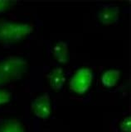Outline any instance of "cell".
I'll use <instances>...</instances> for the list:
<instances>
[{
  "label": "cell",
  "instance_id": "6da1fadb",
  "mask_svg": "<svg viewBox=\"0 0 131 132\" xmlns=\"http://www.w3.org/2000/svg\"><path fill=\"white\" fill-rule=\"evenodd\" d=\"M28 69V63L19 56H9L0 61V85L18 81Z\"/></svg>",
  "mask_w": 131,
  "mask_h": 132
},
{
  "label": "cell",
  "instance_id": "7a4b0ae2",
  "mask_svg": "<svg viewBox=\"0 0 131 132\" xmlns=\"http://www.w3.org/2000/svg\"><path fill=\"white\" fill-rule=\"evenodd\" d=\"M33 26L29 23L0 20V43H15L29 36Z\"/></svg>",
  "mask_w": 131,
  "mask_h": 132
},
{
  "label": "cell",
  "instance_id": "3957f363",
  "mask_svg": "<svg viewBox=\"0 0 131 132\" xmlns=\"http://www.w3.org/2000/svg\"><path fill=\"white\" fill-rule=\"evenodd\" d=\"M93 80V73L87 67H81L72 74L69 82L71 90L77 94H84L91 88Z\"/></svg>",
  "mask_w": 131,
  "mask_h": 132
},
{
  "label": "cell",
  "instance_id": "277c9868",
  "mask_svg": "<svg viewBox=\"0 0 131 132\" xmlns=\"http://www.w3.org/2000/svg\"><path fill=\"white\" fill-rule=\"evenodd\" d=\"M97 19L104 25L115 24L120 16V7L114 3H105L97 10Z\"/></svg>",
  "mask_w": 131,
  "mask_h": 132
},
{
  "label": "cell",
  "instance_id": "5b68a950",
  "mask_svg": "<svg viewBox=\"0 0 131 132\" xmlns=\"http://www.w3.org/2000/svg\"><path fill=\"white\" fill-rule=\"evenodd\" d=\"M32 110L38 118H47L52 111L50 95L47 93H43L37 97L32 103Z\"/></svg>",
  "mask_w": 131,
  "mask_h": 132
},
{
  "label": "cell",
  "instance_id": "8992f818",
  "mask_svg": "<svg viewBox=\"0 0 131 132\" xmlns=\"http://www.w3.org/2000/svg\"><path fill=\"white\" fill-rule=\"evenodd\" d=\"M53 56L61 64H66L69 60V45L64 40H58L53 45Z\"/></svg>",
  "mask_w": 131,
  "mask_h": 132
},
{
  "label": "cell",
  "instance_id": "52a82bcc",
  "mask_svg": "<svg viewBox=\"0 0 131 132\" xmlns=\"http://www.w3.org/2000/svg\"><path fill=\"white\" fill-rule=\"evenodd\" d=\"M48 78H49L50 85L53 89L55 90L61 89L63 87L66 81L65 73L62 68L56 67L54 69H52L48 74Z\"/></svg>",
  "mask_w": 131,
  "mask_h": 132
},
{
  "label": "cell",
  "instance_id": "ba28073f",
  "mask_svg": "<svg viewBox=\"0 0 131 132\" xmlns=\"http://www.w3.org/2000/svg\"><path fill=\"white\" fill-rule=\"evenodd\" d=\"M120 70L115 69H110L106 70L102 74L101 82L106 88H112V87L116 85L117 82L120 79Z\"/></svg>",
  "mask_w": 131,
  "mask_h": 132
},
{
  "label": "cell",
  "instance_id": "9c48e42d",
  "mask_svg": "<svg viewBox=\"0 0 131 132\" xmlns=\"http://www.w3.org/2000/svg\"><path fill=\"white\" fill-rule=\"evenodd\" d=\"M0 132H25L22 124L17 121H9L0 127Z\"/></svg>",
  "mask_w": 131,
  "mask_h": 132
},
{
  "label": "cell",
  "instance_id": "30bf717a",
  "mask_svg": "<svg viewBox=\"0 0 131 132\" xmlns=\"http://www.w3.org/2000/svg\"><path fill=\"white\" fill-rule=\"evenodd\" d=\"M120 129L123 132H130L131 128V122H130V117H126L122 120L120 122Z\"/></svg>",
  "mask_w": 131,
  "mask_h": 132
},
{
  "label": "cell",
  "instance_id": "8fae6325",
  "mask_svg": "<svg viewBox=\"0 0 131 132\" xmlns=\"http://www.w3.org/2000/svg\"><path fill=\"white\" fill-rule=\"evenodd\" d=\"M11 98V93L9 91L0 89V105L9 102Z\"/></svg>",
  "mask_w": 131,
  "mask_h": 132
},
{
  "label": "cell",
  "instance_id": "7c38bea8",
  "mask_svg": "<svg viewBox=\"0 0 131 132\" xmlns=\"http://www.w3.org/2000/svg\"><path fill=\"white\" fill-rule=\"evenodd\" d=\"M10 2L9 1H0V12H2L9 7Z\"/></svg>",
  "mask_w": 131,
  "mask_h": 132
}]
</instances>
